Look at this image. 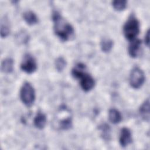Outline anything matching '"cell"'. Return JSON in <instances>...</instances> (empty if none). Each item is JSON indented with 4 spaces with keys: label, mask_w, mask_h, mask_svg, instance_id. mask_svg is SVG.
I'll use <instances>...</instances> for the list:
<instances>
[{
    "label": "cell",
    "mask_w": 150,
    "mask_h": 150,
    "mask_svg": "<svg viewBox=\"0 0 150 150\" xmlns=\"http://www.w3.org/2000/svg\"><path fill=\"white\" fill-rule=\"evenodd\" d=\"M54 23V30L56 35L63 41L71 40L74 37V30L73 26L67 22L57 11L52 14Z\"/></svg>",
    "instance_id": "obj_1"
},
{
    "label": "cell",
    "mask_w": 150,
    "mask_h": 150,
    "mask_svg": "<svg viewBox=\"0 0 150 150\" xmlns=\"http://www.w3.org/2000/svg\"><path fill=\"white\" fill-rule=\"evenodd\" d=\"M85 65L79 63L72 70V75L77 79H80V86L83 90L88 91L91 90L94 86L93 78L88 74L85 73Z\"/></svg>",
    "instance_id": "obj_2"
},
{
    "label": "cell",
    "mask_w": 150,
    "mask_h": 150,
    "mask_svg": "<svg viewBox=\"0 0 150 150\" xmlns=\"http://www.w3.org/2000/svg\"><path fill=\"white\" fill-rule=\"evenodd\" d=\"M123 32L125 37L129 40L135 39L139 32V22L134 16H131L123 27Z\"/></svg>",
    "instance_id": "obj_3"
},
{
    "label": "cell",
    "mask_w": 150,
    "mask_h": 150,
    "mask_svg": "<svg viewBox=\"0 0 150 150\" xmlns=\"http://www.w3.org/2000/svg\"><path fill=\"white\" fill-rule=\"evenodd\" d=\"M20 97L22 101L27 106H30L35 99V93L32 86L28 82H25L21 87Z\"/></svg>",
    "instance_id": "obj_4"
},
{
    "label": "cell",
    "mask_w": 150,
    "mask_h": 150,
    "mask_svg": "<svg viewBox=\"0 0 150 150\" xmlns=\"http://www.w3.org/2000/svg\"><path fill=\"white\" fill-rule=\"evenodd\" d=\"M145 75L141 69L138 67H134L129 76V83L134 88H139L144 83Z\"/></svg>",
    "instance_id": "obj_5"
},
{
    "label": "cell",
    "mask_w": 150,
    "mask_h": 150,
    "mask_svg": "<svg viewBox=\"0 0 150 150\" xmlns=\"http://www.w3.org/2000/svg\"><path fill=\"white\" fill-rule=\"evenodd\" d=\"M21 69L29 74L33 73L37 68V64L35 59L29 54L25 55L21 64Z\"/></svg>",
    "instance_id": "obj_6"
},
{
    "label": "cell",
    "mask_w": 150,
    "mask_h": 150,
    "mask_svg": "<svg viewBox=\"0 0 150 150\" xmlns=\"http://www.w3.org/2000/svg\"><path fill=\"white\" fill-rule=\"evenodd\" d=\"M132 142V135L127 128H123L120 132V143L121 146L125 147Z\"/></svg>",
    "instance_id": "obj_7"
},
{
    "label": "cell",
    "mask_w": 150,
    "mask_h": 150,
    "mask_svg": "<svg viewBox=\"0 0 150 150\" xmlns=\"http://www.w3.org/2000/svg\"><path fill=\"white\" fill-rule=\"evenodd\" d=\"M141 41L138 39H134L131 40L128 47V53L131 57H136L139 52Z\"/></svg>",
    "instance_id": "obj_8"
},
{
    "label": "cell",
    "mask_w": 150,
    "mask_h": 150,
    "mask_svg": "<svg viewBox=\"0 0 150 150\" xmlns=\"http://www.w3.org/2000/svg\"><path fill=\"white\" fill-rule=\"evenodd\" d=\"M46 124V117L45 115L40 112H38L34 118V124L39 129H42Z\"/></svg>",
    "instance_id": "obj_9"
},
{
    "label": "cell",
    "mask_w": 150,
    "mask_h": 150,
    "mask_svg": "<svg viewBox=\"0 0 150 150\" xmlns=\"http://www.w3.org/2000/svg\"><path fill=\"white\" fill-rule=\"evenodd\" d=\"M139 112L145 121H149V100L147 99L140 107Z\"/></svg>",
    "instance_id": "obj_10"
},
{
    "label": "cell",
    "mask_w": 150,
    "mask_h": 150,
    "mask_svg": "<svg viewBox=\"0 0 150 150\" xmlns=\"http://www.w3.org/2000/svg\"><path fill=\"white\" fill-rule=\"evenodd\" d=\"M108 118L110 121L113 124H117L122 120V116L120 112L115 108H111L108 112Z\"/></svg>",
    "instance_id": "obj_11"
},
{
    "label": "cell",
    "mask_w": 150,
    "mask_h": 150,
    "mask_svg": "<svg viewBox=\"0 0 150 150\" xmlns=\"http://www.w3.org/2000/svg\"><path fill=\"white\" fill-rule=\"evenodd\" d=\"M23 18L26 22L30 25H35L38 21L36 14L30 11H26L23 13Z\"/></svg>",
    "instance_id": "obj_12"
},
{
    "label": "cell",
    "mask_w": 150,
    "mask_h": 150,
    "mask_svg": "<svg viewBox=\"0 0 150 150\" xmlns=\"http://www.w3.org/2000/svg\"><path fill=\"white\" fill-rule=\"evenodd\" d=\"M13 61L11 58L4 60L1 63V70L4 73H11L13 70Z\"/></svg>",
    "instance_id": "obj_13"
},
{
    "label": "cell",
    "mask_w": 150,
    "mask_h": 150,
    "mask_svg": "<svg viewBox=\"0 0 150 150\" xmlns=\"http://www.w3.org/2000/svg\"><path fill=\"white\" fill-rule=\"evenodd\" d=\"M113 46V42L109 39H104L101 42V50L104 52L110 51Z\"/></svg>",
    "instance_id": "obj_14"
},
{
    "label": "cell",
    "mask_w": 150,
    "mask_h": 150,
    "mask_svg": "<svg viewBox=\"0 0 150 150\" xmlns=\"http://www.w3.org/2000/svg\"><path fill=\"white\" fill-rule=\"evenodd\" d=\"M10 30L9 28V25L6 21H4V22L3 21H1V36L2 38L6 37L8 35L9 33Z\"/></svg>",
    "instance_id": "obj_15"
},
{
    "label": "cell",
    "mask_w": 150,
    "mask_h": 150,
    "mask_svg": "<svg viewBox=\"0 0 150 150\" xmlns=\"http://www.w3.org/2000/svg\"><path fill=\"white\" fill-rule=\"evenodd\" d=\"M127 5V1L125 0H116L112 2V6L114 8L118 11H121L125 8Z\"/></svg>",
    "instance_id": "obj_16"
},
{
    "label": "cell",
    "mask_w": 150,
    "mask_h": 150,
    "mask_svg": "<svg viewBox=\"0 0 150 150\" xmlns=\"http://www.w3.org/2000/svg\"><path fill=\"white\" fill-rule=\"evenodd\" d=\"M100 129L101 132V135L103 137L104 139H108V138L110 137V128L109 126L105 124H103L101 126H100Z\"/></svg>",
    "instance_id": "obj_17"
},
{
    "label": "cell",
    "mask_w": 150,
    "mask_h": 150,
    "mask_svg": "<svg viewBox=\"0 0 150 150\" xmlns=\"http://www.w3.org/2000/svg\"><path fill=\"white\" fill-rule=\"evenodd\" d=\"M66 63L65 60L62 57H58L55 62L56 68L59 71H62L63 70V69L66 66Z\"/></svg>",
    "instance_id": "obj_18"
},
{
    "label": "cell",
    "mask_w": 150,
    "mask_h": 150,
    "mask_svg": "<svg viewBox=\"0 0 150 150\" xmlns=\"http://www.w3.org/2000/svg\"><path fill=\"white\" fill-rule=\"evenodd\" d=\"M71 126V120L70 118H67L60 122V128L63 129H67Z\"/></svg>",
    "instance_id": "obj_19"
},
{
    "label": "cell",
    "mask_w": 150,
    "mask_h": 150,
    "mask_svg": "<svg viewBox=\"0 0 150 150\" xmlns=\"http://www.w3.org/2000/svg\"><path fill=\"white\" fill-rule=\"evenodd\" d=\"M149 31L148 30L146 32V34L145 36V43H146V44L148 46H149Z\"/></svg>",
    "instance_id": "obj_20"
}]
</instances>
